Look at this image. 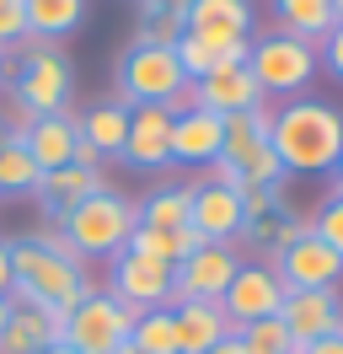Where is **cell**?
I'll use <instances>...</instances> for the list:
<instances>
[{
	"label": "cell",
	"mask_w": 343,
	"mask_h": 354,
	"mask_svg": "<svg viewBox=\"0 0 343 354\" xmlns=\"http://www.w3.org/2000/svg\"><path fill=\"white\" fill-rule=\"evenodd\" d=\"M236 268H241V258H236L231 242H204L193 258L172 268V306L177 301H220L231 290Z\"/></svg>",
	"instance_id": "8"
},
{
	"label": "cell",
	"mask_w": 343,
	"mask_h": 354,
	"mask_svg": "<svg viewBox=\"0 0 343 354\" xmlns=\"http://www.w3.org/2000/svg\"><path fill=\"white\" fill-rule=\"evenodd\" d=\"M172 118L161 102H145V108H129V140H124V161L140 167V172H161L172 167Z\"/></svg>",
	"instance_id": "13"
},
{
	"label": "cell",
	"mask_w": 343,
	"mask_h": 354,
	"mask_svg": "<svg viewBox=\"0 0 343 354\" xmlns=\"http://www.w3.org/2000/svg\"><path fill=\"white\" fill-rule=\"evenodd\" d=\"M6 322H11V301L0 295V333H6Z\"/></svg>",
	"instance_id": "39"
},
{
	"label": "cell",
	"mask_w": 343,
	"mask_h": 354,
	"mask_svg": "<svg viewBox=\"0 0 343 354\" xmlns=\"http://www.w3.org/2000/svg\"><path fill=\"white\" fill-rule=\"evenodd\" d=\"M54 225L64 231V242L75 247L86 263L91 258H118L129 247V236H134V225H140V199H129L118 188H97L91 199H81Z\"/></svg>",
	"instance_id": "3"
},
{
	"label": "cell",
	"mask_w": 343,
	"mask_h": 354,
	"mask_svg": "<svg viewBox=\"0 0 343 354\" xmlns=\"http://www.w3.org/2000/svg\"><path fill=\"white\" fill-rule=\"evenodd\" d=\"M188 225L204 236V242H236L241 236V199L231 188H214V183H193V209Z\"/></svg>",
	"instance_id": "16"
},
{
	"label": "cell",
	"mask_w": 343,
	"mask_h": 354,
	"mask_svg": "<svg viewBox=\"0 0 343 354\" xmlns=\"http://www.w3.org/2000/svg\"><path fill=\"white\" fill-rule=\"evenodd\" d=\"M210 354H241V344H236V333H231V338H220V344H214Z\"/></svg>",
	"instance_id": "37"
},
{
	"label": "cell",
	"mask_w": 343,
	"mask_h": 354,
	"mask_svg": "<svg viewBox=\"0 0 343 354\" xmlns=\"http://www.w3.org/2000/svg\"><path fill=\"white\" fill-rule=\"evenodd\" d=\"M161 6H167V11H172V17H183V11H188V6H193V0H161Z\"/></svg>",
	"instance_id": "38"
},
{
	"label": "cell",
	"mask_w": 343,
	"mask_h": 354,
	"mask_svg": "<svg viewBox=\"0 0 343 354\" xmlns=\"http://www.w3.org/2000/svg\"><path fill=\"white\" fill-rule=\"evenodd\" d=\"M172 54H177V65H183L188 81H204L214 65H225V59H220V48H210L204 38H193V32H183V38L172 44Z\"/></svg>",
	"instance_id": "29"
},
{
	"label": "cell",
	"mask_w": 343,
	"mask_h": 354,
	"mask_svg": "<svg viewBox=\"0 0 343 354\" xmlns=\"http://www.w3.org/2000/svg\"><path fill=\"white\" fill-rule=\"evenodd\" d=\"M86 17V0H27V38L59 44L64 32H75Z\"/></svg>",
	"instance_id": "23"
},
{
	"label": "cell",
	"mask_w": 343,
	"mask_h": 354,
	"mask_svg": "<svg viewBox=\"0 0 343 354\" xmlns=\"http://www.w3.org/2000/svg\"><path fill=\"white\" fill-rule=\"evenodd\" d=\"M333 11H338V22H343V0H333Z\"/></svg>",
	"instance_id": "43"
},
{
	"label": "cell",
	"mask_w": 343,
	"mask_h": 354,
	"mask_svg": "<svg viewBox=\"0 0 343 354\" xmlns=\"http://www.w3.org/2000/svg\"><path fill=\"white\" fill-rule=\"evenodd\" d=\"M43 354H75V349H70V344H48Z\"/></svg>",
	"instance_id": "40"
},
{
	"label": "cell",
	"mask_w": 343,
	"mask_h": 354,
	"mask_svg": "<svg viewBox=\"0 0 343 354\" xmlns=\"http://www.w3.org/2000/svg\"><path fill=\"white\" fill-rule=\"evenodd\" d=\"M124 306L150 311V306H172V263H156V258H140V252H118L113 258V290Z\"/></svg>",
	"instance_id": "11"
},
{
	"label": "cell",
	"mask_w": 343,
	"mask_h": 354,
	"mask_svg": "<svg viewBox=\"0 0 343 354\" xmlns=\"http://www.w3.org/2000/svg\"><path fill=\"white\" fill-rule=\"evenodd\" d=\"M129 344L140 354H183L177 349V317L172 306H150L134 317V333H129Z\"/></svg>",
	"instance_id": "26"
},
{
	"label": "cell",
	"mask_w": 343,
	"mask_h": 354,
	"mask_svg": "<svg viewBox=\"0 0 343 354\" xmlns=\"http://www.w3.org/2000/svg\"><path fill=\"white\" fill-rule=\"evenodd\" d=\"M38 177H43V167L21 151V140L6 134V145H0V194H33Z\"/></svg>",
	"instance_id": "27"
},
{
	"label": "cell",
	"mask_w": 343,
	"mask_h": 354,
	"mask_svg": "<svg viewBox=\"0 0 343 354\" xmlns=\"http://www.w3.org/2000/svg\"><path fill=\"white\" fill-rule=\"evenodd\" d=\"M236 344H241V354H295V338H290V328H284L279 317H263V322L236 328Z\"/></svg>",
	"instance_id": "28"
},
{
	"label": "cell",
	"mask_w": 343,
	"mask_h": 354,
	"mask_svg": "<svg viewBox=\"0 0 343 354\" xmlns=\"http://www.w3.org/2000/svg\"><path fill=\"white\" fill-rule=\"evenodd\" d=\"M134 317L140 311L124 306L118 295H107V290H91L81 306L70 311V328H64V344L75 354H118L129 344V333H134Z\"/></svg>",
	"instance_id": "7"
},
{
	"label": "cell",
	"mask_w": 343,
	"mask_h": 354,
	"mask_svg": "<svg viewBox=\"0 0 343 354\" xmlns=\"http://www.w3.org/2000/svg\"><path fill=\"white\" fill-rule=\"evenodd\" d=\"M0 86H6V48H0Z\"/></svg>",
	"instance_id": "42"
},
{
	"label": "cell",
	"mask_w": 343,
	"mask_h": 354,
	"mask_svg": "<svg viewBox=\"0 0 343 354\" xmlns=\"http://www.w3.org/2000/svg\"><path fill=\"white\" fill-rule=\"evenodd\" d=\"M268 145L284 161V172H333L343 151V113L317 97H290L284 108H274Z\"/></svg>",
	"instance_id": "1"
},
{
	"label": "cell",
	"mask_w": 343,
	"mask_h": 354,
	"mask_svg": "<svg viewBox=\"0 0 343 354\" xmlns=\"http://www.w3.org/2000/svg\"><path fill=\"white\" fill-rule=\"evenodd\" d=\"M268 268L279 274L284 290H333L343 279V258L322 242L317 231H300L290 247H279Z\"/></svg>",
	"instance_id": "9"
},
{
	"label": "cell",
	"mask_w": 343,
	"mask_h": 354,
	"mask_svg": "<svg viewBox=\"0 0 343 354\" xmlns=\"http://www.w3.org/2000/svg\"><path fill=\"white\" fill-rule=\"evenodd\" d=\"M204 183H214V188H231V194H241V167H236V161H225V156H214L210 167H204Z\"/></svg>",
	"instance_id": "33"
},
{
	"label": "cell",
	"mask_w": 343,
	"mask_h": 354,
	"mask_svg": "<svg viewBox=\"0 0 343 354\" xmlns=\"http://www.w3.org/2000/svg\"><path fill=\"white\" fill-rule=\"evenodd\" d=\"M0 145H6V124H0Z\"/></svg>",
	"instance_id": "45"
},
{
	"label": "cell",
	"mask_w": 343,
	"mask_h": 354,
	"mask_svg": "<svg viewBox=\"0 0 343 354\" xmlns=\"http://www.w3.org/2000/svg\"><path fill=\"white\" fill-rule=\"evenodd\" d=\"M220 151H225V118L220 113H204V108L177 113V124H172V161L210 167Z\"/></svg>",
	"instance_id": "15"
},
{
	"label": "cell",
	"mask_w": 343,
	"mask_h": 354,
	"mask_svg": "<svg viewBox=\"0 0 343 354\" xmlns=\"http://www.w3.org/2000/svg\"><path fill=\"white\" fill-rule=\"evenodd\" d=\"M97 188H107L102 172H91V167H75V161H64V167H54V172H43L38 177V194L43 209H48V221H59V215H70L81 199H91Z\"/></svg>",
	"instance_id": "19"
},
{
	"label": "cell",
	"mask_w": 343,
	"mask_h": 354,
	"mask_svg": "<svg viewBox=\"0 0 343 354\" xmlns=\"http://www.w3.org/2000/svg\"><path fill=\"white\" fill-rule=\"evenodd\" d=\"M279 322L290 328L295 344H311V338L343 333V301H338V290H284Z\"/></svg>",
	"instance_id": "14"
},
{
	"label": "cell",
	"mask_w": 343,
	"mask_h": 354,
	"mask_svg": "<svg viewBox=\"0 0 343 354\" xmlns=\"http://www.w3.org/2000/svg\"><path fill=\"white\" fill-rule=\"evenodd\" d=\"M75 134H81L86 145H97V156H124V140H129V108L113 97V102H97V108H86L75 118Z\"/></svg>",
	"instance_id": "20"
},
{
	"label": "cell",
	"mask_w": 343,
	"mask_h": 354,
	"mask_svg": "<svg viewBox=\"0 0 343 354\" xmlns=\"http://www.w3.org/2000/svg\"><path fill=\"white\" fill-rule=\"evenodd\" d=\"M268 97L257 86V75L247 65H214L204 81H193V108L204 113H220V118H231V113H252L263 108Z\"/></svg>",
	"instance_id": "12"
},
{
	"label": "cell",
	"mask_w": 343,
	"mask_h": 354,
	"mask_svg": "<svg viewBox=\"0 0 343 354\" xmlns=\"http://www.w3.org/2000/svg\"><path fill=\"white\" fill-rule=\"evenodd\" d=\"M54 344L48 338V322H43L38 306H11V322L0 333V354H43Z\"/></svg>",
	"instance_id": "25"
},
{
	"label": "cell",
	"mask_w": 343,
	"mask_h": 354,
	"mask_svg": "<svg viewBox=\"0 0 343 354\" xmlns=\"http://www.w3.org/2000/svg\"><path fill=\"white\" fill-rule=\"evenodd\" d=\"M311 231H317L322 242H327V247H333V252L343 258V188H333V199H327V204L317 209Z\"/></svg>",
	"instance_id": "31"
},
{
	"label": "cell",
	"mask_w": 343,
	"mask_h": 354,
	"mask_svg": "<svg viewBox=\"0 0 343 354\" xmlns=\"http://www.w3.org/2000/svg\"><path fill=\"white\" fill-rule=\"evenodd\" d=\"M279 194H284V188L241 183V194H236V199H241V221L252 225V221H268V215H279V209H284V199H279Z\"/></svg>",
	"instance_id": "30"
},
{
	"label": "cell",
	"mask_w": 343,
	"mask_h": 354,
	"mask_svg": "<svg viewBox=\"0 0 343 354\" xmlns=\"http://www.w3.org/2000/svg\"><path fill=\"white\" fill-rule=\"evenodd\" d=\"M177 317V349L183 354H210L220 338H231V317L220 311V301H177L172 306Z\"/></svg>",
	"instance_id": "17"
},
{
	"label": "cell",
	"mask_w": 343,
	"mask_h": 354,
	"mask_svg": "<svg viewBox=\"0 0 343 354\" xmlns=\"http://www.w3.org/2000/svg\"><path fill=\"white\" fill-rule=\"evenodd\" d=\"M274 17H279V32H290V38H300L311 48L338 27L333 0H274Z\"/></svg>",
	"instance_id": "21"
},
{
	"label": "cell",
	"mask_w": 343,
	"mask_h": 354,
	"mask_svg": "<svg viewBox=\"0 0 343 354\" xmlns=\"http://www.w3.org/2000/svg\"><path fill=\"white\" fill-rule=\"evenodd\" d=\"M21 140V151L38 161L43 172H54V167H64L70 156H75V113H48V118H33L27 129L17 134Z\"/></svg>",
	"instance_id": "18"
},
{
	"label": "cell",
	"mask_w": 343,
	"mask_h": 354,
	"mask_svg": "<svg viewBox=\"0 0 343 354\" xmlns=\"http://www.w3.org/2000/svg\"><path fill=\"white\" fill-rule=\"evenodd\" d=\"M188 209H193V183H167V188H156L150 199H140V225H156V231H177V225H188Z\"/></svg>",
	"instance_id": "24"
},
{
	"label": "cell",
	"mask_w": 343,
	"mask_h": 354,
	"mask_svg": "<svg viewBox=\"0 0 343 354\" xmlns=\"http://www.w3.org/2000/svg\"><path fill=\"white\" fill-rule=\"evenodd\" d=\"M295 354H343V333H327V338H311V344H295Z\"/></svg>",
	"instance_id": "35"
},
{
	"label": "cell",
	"mask_w": 343,
	"mask_h": 354,
	"mask_svg": "<svg viewBox=\"0 0 343 354\" xmlns=\"http://www.w3.org/2000/svg\"><path fill=\"white\" fill-rule=\"evenodd\" d=\"M70 97H75V65H70V54L54 48L48 38H27L17 86H11V108L27 113V118H48V113H70Z\"/></svg>",
	"instance_id": "4"
},
{
	"label": "cell",
	"mask_w": 343,
	"mask_h": 354,
	"mask_svg": "<svg viewBox=\"0 0 343 354\" xmlns=\"http://www.w3.org/2000/svg\"><path fill=\"white\" fill-rule=\"evenodd\" d=\"M118 354H140V349H134V344H124V349H118Z\"/></svg>",
	"instance_id": "44"
},
{
	"label": "cell",
	"mask_w": 343,
	"mask_h": 354,
	"mask_svg": "<svg viewBox=\"0 0 343 354\" xmlns=\"http://www.w3.org/2000/svg\"><path fill=\"white\" fill-rule=\"evenodd\" d=\"M279 306H284V285H279V274L268 263H241L236 279H231V290L220 295V311L231 317V328L279 317Z\"/></svg>",
	"instance_id": "10"
},
{
	"label": "cell",
	"mask_w": 343,
	"mask_h": 354,
	"mask_svg": "<svg viewBox=\"0 0 343 354\" xmlns=\"http://www.w3.org/2000/svg\"><path fill=\"white\" fill-rule=\"evenodd\" d=\"M27 44V0H0V48Z\"/></svg>",
	"instance_id": "32"
},
{
	"label": "cell",
	"mask_w": 343,
	"mask_h": 354,
	"mask_svg": "<svg viewBox=\"0 0 343 354\" xmlns=\"http://www.w3.org/2000/svg\"><path fill=\"white\" fill-rule=\"evenodd\" d=\"M317 59H322V65H327V70H333V75L343 81V22H338V27H333V32H327V38L317 44Z\"/></svg>",
	"instance_id": "34"
},
{
	"label": "cell",
	"mask_w": 343,
	"mask_h": 354,
	"mask_svg": "<svg viewBox=\"0 0 343 354\" xmlns=\"http://www.w3.org/2000/svg\"><path fill=\"white\" fill-rule=\"evenodd\" d=\"M268 129H274V108H268V102L252 108V113H231V118H225V151H220V156L241 167L252 151L268 145Z\"/></svg>",
	"instance_id": "22"
},
{
	"label": "cell",
	"mask_w": 343,
	"mask_h": 354,
	"mask_svg": "<svg viewBox=\"0 0 343 354\" xmlns=\"http://www.w3.org/2000/svg\"><path fill=\"white\" fill-rule=\"evenodd\" d=\"M317 65H322L317 48L290 38V32H263L252 44V54H247V70L257 75L263 97H300L306 81L317 75Z\"/></svg>",
	"instance_id": "6"
},
{
	"label": "cell",
	"mask_w": 343,
	"mask_h": 354,
	"mask_svg": "<svg viewBox=\"0 0 343 354\" xmlns=\"http://www.w3.org/2000/svg\"><path fill=\"white\" fill-rule=\"evenodd\" d=\"M0 295H11V242L0 236Z\"/></svg>",
	"instance_id": "36"
},
{
	"label": "cell",
	"mask_w": 343,
	"mask_h": 354,
	"mask_svg": "<svg viewBox=\"0 0 343 354\" xmlns=\"http://www.w3.org/2000/svg\"><path fill=\"white\" fill-rule=\"evenodd\" d=\"M183 86H193L183 65H177V54L167 44H134L118 54V102L124 108H145V102H161L167 108L172 97Z\"/></svg>",
	"instance_id": "5"
},
{
	"label": "cell",
	"mask_w": 343,
	"mask_h": 354,
	"mask_svg": "<svg viewBox=\"0 0 343 354\" xmlns=\"http://www.w3.org/2000/svg\"><path fill=\"white\" fill-rule=\"evenodd\" d=\"M91 274L81 263H64L54 258L38 236H11V306H59L75 311L91 295Z\"/></svg>",
	"instance_id": "2"
},
{
	"label": "cell",
	"mask_w": 343,
	"mask_h": 354,
	"mask_svg": "<svg viewBox=\"0 0 343 354\" xmlns=\"http://www.w3.org/2000/svg\"><path fill=\"white\" fill-rule=\"evenodd\" d=\"M333 172H338V188H343V151H338V167H333Z\"/></svg>",
	"instance_id": "41"
}]
</instances>
